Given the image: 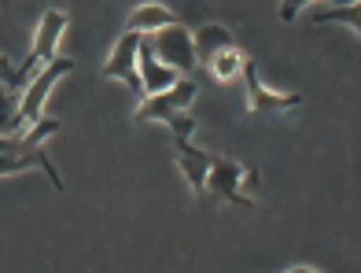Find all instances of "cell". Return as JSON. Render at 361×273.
Returning a JSON list of instances; mask_svg holds the SVG:
<instances>
[{
	"label": "cell",
	"instance_id": "9",
	"mask_svg": "<svg viewBox=\"0 0 361 273\" xmlns=\"http://www.w3.org/2000/svg\"><path fill=\"white\" fill-rule=\"evenodd\" d=\"M173 155H177V166L188 178L192 192L203 200V181H207V170H210V163H214V155L203 152V148H195L188 137H173Z\"/></svg>",
	"mask_w": 361,
	"mask_h": 273
},
{
	"label": "cell",
	"instance_id": "8",
	"mask_svg": "<svg viewBox=\"0 0 361 273\" xmlns=\"http://www.w3.org/2000/svg\"><path fill=\"white\" fill-rule=\"evenodd\" d=\"M140 37L137 30H126V34L114 41V52L107 56L104 63V78H118L133 89L137 96H144V85H140V71H137V52H140Z\"/></svg>",
	"mask_w": 361,
	"mask_h": 273
},
{
	"label": "cell",
	"instance_id": "16",
	"mask_svg": "<svg viewBox=\"0 0 361 273\" xmlns=\"http://www.w3.org/2000/svg\"><path fill=\"white\" fill-rule=\"evenodd\" d=\"M302 4H310V0H281V19L291 23L295 15L302 11ZM332 4H354V0H332Z\"/></svg>",
	"mask_w": 361,
	"mask_h": 273
},
{
	"label": "cell",
	"instance_id": "6",
	"mask_svg": "<svg viewBox=\"0 0 361 273\" xmlns=\"http://www.w3.org/2000/svg\"><path fill=\"white\" fill-rule=\"evenodd\" d=\"M147 44H152V52L166 63V67H173L177 74L192 71L195 63V44H192V30H185L180 23H166L147 34Z\"/></svg>",
	"mask_w": 361,
	"mask_h": 273
},
{
	"label": "cell",
	"instance_id": "7",
	"mask_svg": "<svg viewBox=\"0 0 361 273\" xmlns=\"http://www.w3.org/2000/svg\"><path fill=\"white\" fill-rule=\"evenodd\" d=\"M240 78H243V85H247V107H251V111H262V115H276V111H295V107L302 104L299 92H273L266 82H262V74H258V67H255L251 59L243 63Z\"/></svg>",
	"mask_w": 361,
	"mask_h": 273
},
{
	"label": "cell",
	"instance_id": "12",
	"mask_svg": "<svg viewBox=\"0 0 361 273\" xmlns=\"http://www.w3.org/2000/svg\"><path fill=\"white\" fill-rule=\"evenodd\" d=\"M243 63H247V56H243L236 44H228V48H221V52H214L207 59V67H210V74H214L218 82H236Z\"/></svg>",
	"mask_w": 361,
	"mask_h": 273
},
{
	"label": "cell",
	"instance_id": "11",
	"mask_svg": "<svg viewBox=\"0 0 361 273\" xmlns=\"http://www.w3.org/2000/svg\"><path fill=\"white\" fill-rule=\"evenodd\" d=\"M192 44H195V59L207 63L214 52H221V48H228V44H236V37H233V30H225L221 23H207L200 30H192Z\"/></svg>",
	"mask_w": 361,
	"mask_h": 273
},
{
	"label": "cell",
	"instance_id": "1",
	"mask_svg": "<svg viewBox=\"0 0 361 273\" xmlns=\"http://www.w3.org/2000/svg\"><path fill=\"white\" fill-rule=\"evenodd\" d=\"M192 100H195V82L192 78H177L170 89L147 92V100L137 107L133 122H166L173 137H192L195 133V119L188 115Z\"/></svg>",
	"mask_w": 361,
	"mask_h": 273
},
{
	"label": "cell",
	"instance_id": "2",
	"mask_svg": "<svg viewBox=\"0 0 361 273\" xmlns=\"http://www.w3.org/2000/svg\"><path fill=\"white\" fill-rule=\"evenodd\" d=\"M30 166L44 170L48 181L56 185V192H63V178H59V170L52 166V159H48L44 144L30 140L26 133H4V137H0V178L19 174V170H30Z\"/></svg>",
	"mask_w": 361,
	"mask_h": 273
},
{
	"label": "cell",
	"instance_id": "15",
	"mask_svg": "<svg viewBox=\"0 0 361 273\" xmlns=\"http://www.w3.org/2000/svg\"><path fill=\"white\" fill-rule=\"evenodd\" d=\"M314 23H343V26H350V30H361V8H357V0L354 4H336L332 11H317L314 15Z\"/></svg>",
	"mask_w": 361,
	"mask_h": 273
},
{
	"label": "cell",
	"instance_id": "14",
	"mask_svg": "<svg viewBox=\"0 0 361 273\" xmlns=\"http://www.w3.org/2000/svg\"><path fill=\"white\" fill-rule=\"evenodd\" d=\"M19 133V89L0 82V137Z\"/></svg>",
	"mask_w": 361,
	"mask_h": 273
},
{
	"label": "cell",
	"instance_id": "3",
	"mask_svg": "<svg viewBox=\"0 0 361 273\" xmlns=\"http://www.w3.org/2000/svg\"><path fill=\"white\" fill-rule=\"evenodd\" d=\"M243 188H258V174L233 163V159H214L207 170V181H203V200L214 196L225 203H236V207H255L251 196H243Z\"/></svg>",
	"mask_w": 361,
	"mask_h": 273
},
{
	"label": "cell",
	"instance_id": "17",
	"mask_svg": "<svg viewBox=\"0 0 361 273\" xmlns=\"http://www.w3.org/2000/svg\"><path fill=\"white\" fill-rule=\"evenodd\" d=\"M11 78H15V71H11V63H8L4 56H0V82H8V85H11Z\"/></svg>",
	"mask_w": 361,
	"mask_h": 273
},
{
	"label": "cell",
	"instance_id": "10",
	"mask_svg": "<svg viewBox=\"0 0 361 273\" xmlns=\"http://www.w3.org/2000/svg\"><path fill=\"white\" fill-rule=\"evenodd\" d=\"M137 71H140V85L144 92H159V89H170L177 82V71L166 67L155 52H152V44H147V34L140 37V52H137Z\"/></svg>",
	"mask_w": 361,
	"mask_h": 273
},
{
	"label": "cell",
	"instance_id": "4",
	"mask_svg": "<svg viewBox=\"0 0 361 273\" xmlns=\"http://www.w3.org/2000/svg\"><path fill=\"white\" fill-rule=\"evenodd\" d=\"M71 71H74V59H63V56H52L48 63H41V67H37V74L30 78V82L23 85V92H19V133L41 119L44 100H48V92H52V85L59 82L63 74H71Z\"/></svg>",
	"mask_w": 361,
	"mask_h": 273
},
{
	"label": "cell",
	"instance_id": "13",
	"mask_svg": "<svg viewBox=\"0 0 361 273\" xmlns=\"http://www.w3.org/2000/svg\"><path fill=\"white\" fill-rule=\"evenodd\" d=\"M166 23H173V11H170V8H162V4H140L133 15H129L126 30H137V34H152V30L166 26Z\"/></svg>",
	"mask_w": 361,
	"mask_h": 273
},
{
	"label": "cell",
	"instance_id": "5",
	"mask_svg": "<svg viewBox=\"0 0 361 273\" xmlns=\"http://www.w3.org/2000/svg\"><path fill=\"white\" fill-rule=\"evenodd\" d=\"M63 30H67V11H44V19H41L37 34H34V48H30V56L23 59V67L15 71L11 89L23 92V85L37 74L41 63H48V59L56 56V44H59V37H63Z\"/></svg>",
	"mask_w": 361,
	"mask_h": 273
}]
</instances>
